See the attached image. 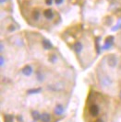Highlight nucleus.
Segmentation results:
<instances>
[{"label":"nucleus","instance_id":"2eb2a0df","mask_svg":"<svg viewBox=\"0 0 121 122\" xmlns=\"http://www.w3.org/2000/svg\"><path fill=\"white\" fill-rule=\"evenodd\" d=\"M13 117L12 115H6L5 116V122H13Z\"/></svg>","mask_w":121,"mask_h":122},{"label":"nucleus","instance_id":"39448f33","mask_svg":"<svg viewBox=\"0 0 121 122\" xmlns=\"http://www.w3.org/2000/svg\"><path fill=\"white\" fill-rule=\"evenodd\" d=\"M43 16H44V18H46V19L51 20V19H53L54 17V11H53L51 8H49V9H45V10H44V12H43Z\"/></svg>","mask_w":121,"mask_h":122},{"label":"nucleus","instance_id":"dca6fc26","mask_svg":"<svg viewBox=\"0 0 121 122\" xmlns=\"http://www.w3.org/2000/svg\"><path fill=\"white\" fill-rule=\"evenodd\" d=\"M4 64H5V58H4V56H0V65L1 66H4Z\"/></svg>","mask_w":121,"mask_h":122},{"label":"nucleus","instance_id":"a211bd4d","mask_svg":"<svg viewBox=\"0 0 121 122\" xmlns=\"http://www.w3.org/2000/svg\"><path fill=\"white\" fill-rule=\"evenodd\" d=\"M53 2H54V0H45V4L47 6H51L53 4Z\"/></svg>","mask_w":121,"mask_h":122},{"label":"nucleus","instance_id":"aec40b11","mask_svg":"<svg viewBox=\"0 0 121 122\" xmlns=\"http://www.w3.org/2000/svg\"><path fill=\"white\" fill-rule=\"evenodd\" d=\"M3 50H4V45H3V43H1V49H0V51H3Z\"/></svg>","mask_w":121,"mask_h":122},{"label":"nucleus","instance_id":"f03ea898","mask_svg":"<svg viewBox=\"0 0 121 122\" xmlns=\"http://www.w3.org/2000/svg\"><path fill=\"white\" fill-rule=\"evenodd\" d=\"M113 43H114V37L113 36L107 37V39L105 40L104 44H103V46L102 47V49H103V50L110 49V48L113 46Z\"/></svg>","mask_w":121,"mask_h":122},{"label":"nucleus","instance_id":"7ed1b4c3","mask_svg":"<svg viewBox=\"0 0 121 122\" xmlns=\"http://www.w3.org/2000/svg\"><path fill=\"white\" fill-rule=\"evenodd\" d=\"M107 63L110 67H115L117 63V59L115 55H110L107 58Z\"/></svg>","mask_w":121,"mask_h":122},{"label":"nucleus","instance_id":"6ab92c4d","mask_svg":"<svg viewBox=\"0 0 121 122\" xmlns=\"http://www.w3.org/2000/svg\"><path fill=\"white\" fill-rule=\"evenodd\" d=\"M63 2H64V0H54V3H55L57 6H58V5H61Z\"/></svg>","mask_w":121,"mask_h":122},{"label":"nucleus","instance_id":"1a4fd4ad","mask_svg":"<svg viewBox=\"0 0 121 122\" xmlns=\"http://www.w3.org/2000/svg\"><path fill=\"white\" fill-rule=\"evenodd\" d=\"M64 113V107L62 105H57L54 108V114L57 115V116H60Z\"/></svg>","mask_w":121,"mask_h":122},{"label":"nucleus","instance_id":"f257e3e1","mask_svg":"<svg viewBox=\"0 0 121 122\" xmlns=\"http://www.w3.org/2000/svg\"><path fill=\"white\" fill-rule=\"evenodd\" d=\"M99 81H100V85L102 87H108L112 85V80L107 75H104L103 77L99 78Z\"/></svg>","mask_w":121,"mask_h":122},{"label":"nucleus","instance_id":"0eeeda50","mask_svg":"<svg viewBox=\"0 0 121 122\" xmlns=\"http://www.w3.org/2000/svg\"><path fill=\"white\" fill-rule=\"evenodd\" d=\"M99 107L97 105H91V107H90V113L92 117H96L99 114Z\"/></svg>","mask_w":121,"mask_h":122},{"label":"nucleus","instance_id":"ddd939ff","mask_svg":"<svg viewBox=\"0 0 121 122\" xmlns=\"http://www.w3.org/2000/svg\"><path fill=\"white\" fill-rule=\"evenodd\" d=\"M40 11L38 10V9H35L33 12H32V18L34 20H39V18H40Z\"/></svg>","mask_w":121,"mask_h":122},{"label":"nucleus","instance_id":"6e6552de","mask_svg":"<svg viewBox=\"0 0 121 122\" xmlns=\"http://www.w3.org/2000/svg\"><path fill=\"white\" fill-rule=\"evenodd\" d=\"M42 47H43V49L44 50H51L52 48H53L52 43L50 42V41H48V40H42Z\"/></svg>","mask_w":121,"mask_h":122},{"label":"nucleus","instance_id":"9b49d317","mask_svg":"<svg viewBox=\"0 0 121 122\" xmlns=\"http://www.w3.org/2000/svg\"><path fill=\"white\" fill-rule=\"evenodd\" d=\"M36 79L39 82H43V80H44V74L42 73L41 70H38L36 72Z\"/></svg>","mask_w":121,"mask_h":122},{"label":"nucleus","instance_id":"4468645a","mask_svg":"<svg viewBox=\"0 0 121 122\" xmlns=\"http://www.w3.org/2000/svg\"><path fill=\"white\" fill-rule=\"evenodd\" d=\"M42 91V89L41 88H33V89H30V90H28V94H38V93H40V92Z\"/></svg>","mask_w":121,"mask_h":122},{"label":"nucleus","instance_id":"423d86ee","mask_svg":"<svg viewBox=\"0 0 121 122\" xmlns=\"http://www.w3.org/2000/svg\"><path fill=\"white\" fill-rule=\"evenodd\" d=\"M82 49H83V45H82V43L79 42V41H77V42L74 43V45H73V50L75 51V52L76 53H80L81 51H82Z\"/></svg>","mask_w":121,"mask_h":122},{"label":"nucleus","instance_id":"412c9836","mask_svg":"<svg viewBox=\"0 0 121 122\" xmlns=\"http://www.w3.org/2000/svg\"><path fill=\"white\" fill-rule=\"evenodd\" d=\"M95 122H103V119H100V118H98V119H97Z\"/></svg>","mask_w":121,"mask_h":122},{"label":"nucleus","instance_id":"20e7f679","mask_svg":"<svg viewBox=\"0 0 121 122\" xmlns=\"http://www.w3.org/2000/svg\"><path fill=\"white\" fill-rule=\"evenodd\" d=\"M32 72H33V70H32V67L30 65H25L21 70V73H23L25 76H30L32 73Z\"/></svg>","mask_w":121,"mask_h":122},{"label":"nucleus","instance_id":"9d476101","mask_svg":"<svg viewBox=\"0 0 121 122\" xmlns=\"http://www.w3.org/2000/svg\"><path fill=\"white\" fill-rule=\"evenodd\" d=\"M41 120L42 122H50L51 120V116L49 115L48 113H43L41 115Z\"/></svg>","mask_w":121,"mask_h":122},{"label":"nucleus","instance_id":"f8f14e48","mask_svg":"<svg viewBox=\"0 0 121 122\" xmlns=\"http://www.w3.org/2000/svg\"><path fill=\"white\" fill-rule=\"evenodd\" d=\"M31 117H32V118H33L34 121H37V120L41 119V115H40V113L38 111H36V110H33L31 112Z\"/></svg>","mask_w":121,"mask_h":122},{"label":"nucleus","instance_id":"f3484780","mask_svg":"<svg viewBox=\"0 0 121 122\" xmlns=\"http://www.w3.org/2000/svg\"><path fill=\"white\" fill-rule=\"evenodd\" d=\"M49 61H51V62H54V61H56V56H55V55H52V56L49 58Z\"/></svg>","mask_w":121,"mask_h":122},{"label":"nucleus","instance_id":"4be33fe9","mask_svg":"<svg viewBox=\"0 0 121 122\" xmlns=\"http://www.w3.org/2000/svg\"><path fill=\"white\" fill-rule=\"evenodd\" d=\"M6 1V0H0V3H1V4H3V3H5Z\"/></svg>","mask_w":121,"mask_h":122}]
</instances>
